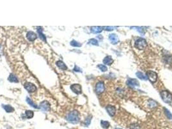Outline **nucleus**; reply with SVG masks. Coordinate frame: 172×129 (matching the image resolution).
<instances>
[{
    "label": "nucleus",
    "mask_w": 172,
    "mask_h": 129,
    "mask_svg": "<svg viewBox=\"0 0 172 129\" xmlns=\"http://www.w3.org/2000/svg\"><path fill=\"white\" fill-rule=\"evenodd\" d=\"M66 119L69 123H78V122L80 121V115H79V113L76 110L71 111V112L67 114V116H66Z\"/></svg>",
    "instance_id": "1"
},
{
    "label": "nucleus",
    "mask_w": 172,
    "mask_h": 129,
    "mask_svg": "<svg viewBox=\"0 0 172 129\" xmlns=\"http://www.w3.org/2000/svg\"><path fill=\"white\" fill-rule=\"evenodd\" d=\"M161 96L162 100L166 103H169L172 101V95L168 90H163L161 92Z\"/></svg>",
    "instance_id": "2"
},
{
    "label": "nucleus",
    "mask_w": 172,
    "mask_h": 129,
    "mask_svg": "<svg viewBox=\"0 0 172 129\" xmlns=\"http://www.w3.org/2000/svg\"><path fill=\"white\" fill-rule=\"evenodd\" d=\"M135 47L138 50H143L147 47V42L144 39L139 38L135 41Z\"/></svg>",
    "instance_id": "3"
},
{
    "label": "nucleus",
    "mask_w": 172,
    "mask_h": 129,
    "mask_svg": "<svg viewBox=\"0 0 172 129\" xmlns=\"http://www.w3.org/2000/svg\"><path fill=\"white\" fill-rule=\"evenodd\" d=\"M146 76L151 83H155L157 79V74L153 71H148L146 72Z\"/></svg>",
    "instance_id": "4"
},
{
    "label": "nucleus",
    "mask_w": 172,
    "mask_h": 129,
    "mask_svg": "<svg viewBox=\"0 0 172 129\" xmlns=\"http://www.w3.org/2000/svg\"><path fill=\"white\" fill-rule=\"evenodd\" d=\"M24 87L27 91L29 92H30V93L34 92L37 90L36 86L34 84L32 83H30V82H26L24 84Z\"/></svg>",
    "instance_id": "5"
},
{
    "label": "nucleus",
    "mask_w": 172,
    "mask_h": 129,
    "mask_svg": "<svg viewBox=\"0 0 172 129\" xmlns=\"http://www.w3.org/2000/svg\"><path fill=\"white\" fill-rule=\"evenodd\" d=\"M95 90L98 94H102V92L105 90V86H104V83L102 81H99L98 83H97L96 85V87H95Z\"/></svg>",
    "instance_id": "6"
},
{
    "label": "nucleus",
    "mask_w": 172,
    "mask_h": 129,
    "mask_svg": "<svg viewBox=\"0 0 172 129\" xmlns=\"http://www.w3.org/2000/svg\"><path fill=\"white\" fill-rule=\"evenodd\" d=\"M71 90L76 94H80L82 93V86L79 84H74L71 86Z\"/></svg>",
    "instance_id": "7"
},
{
    "label": "nucleus",
    "mask_w": 172,
    "mask_h": 129,
    "mask_svg": "<svg viewBox=\"0 0 172 129\" xmlns=\"http://www.w3.org/2000/svg\"><path fill=\"white\" fill-rule=\"evenodd\" d=\"M40 107L43 111H49L51 109V105L50 103L47 101H43L40 103Z\"/></svg>",
    "instance_id": "8"
},
{
    "label": "nucleus",
    "mask_w": 172,
    "mask_h": 129,
    "mask_svg": "<svg viewBox=\"0 0 172 129\" xmlns=\"http://www.w3.org/2000/svg\"><path fill=\"white\" fill-rule=\"evenodd\" d=\"M126 84L127 85H128L129 86H131V87L139 86V85H140L139 82L138 81V80L135 79H127Z\"/></svg>",
    "instance_id": "9"
},
{
    "label": "nucleus",
    "mask_w": 172,
    "mask_h": 129,
    "mask_svg": "<svg viewBox=\"0 0 172 129\" xmlns=\"http://www.w3.org/2000/svg\"><path fill=\"white\" fill-rule=\"evenodd\" d=\"M105 109L108 112V114L111 116V117H113L115 116L116 112V108L115 107H113L112 105H108L106 107H105Z\"/></svg>",
    "instance_id": "10"
},
{
    "label": "nucleus",
    "mask_w": 172,
    "mask_h": 129,
    "mask_svg": "<svg viewBox=\"0 0 172 129\" xmlns=\"http://www.w3.org/2000/svg\"><path fill=\"white\" fill-rule=\"evenodd\" d=\"M27 39L30 41H34L37 38V35L36 34H35L34 32L32 31H29L27 33V35H26Z\"/></svg>",
    "instance_id": "11"
},
{
    "label": "nucleus",
    "mask_w": 172,
    "mask_h": 129,
    "mask_svg": "<svg viewBox=\"0 0 172 129\" xmlns=\"http://www.w3.org/2000/svg\"><path fill=\"white\" fill-rule=\"evenodd\" d=\"M109 39L111 43L113 44V45L116 44L118 42V41H119L118 40V36H117V35H116L115 34H109Z\"/></svg>",
    "instance_id": "12"
},
{
    "label": "nucleus",
    "mask_w": 172,
    "mask_h": 129,
    "mask_svg": "<svg viewBox=\"0 0 172 129\" xmlns=\"http://www.w3.org/2000/svg\"><path fill=\"white\" fill-rule=\"evenodd\" d=\"M146 105L148 108H154L157 107V103L155 102L154 100H148L146 103Z\"/></svg>",
    "instance_id": "13"
},
{
    "label": "nucleus",
    "mask_w": 172,
    "mask_h": 129,
    "mask_svg": "<svg viewBox=\"0 0 172 129\" xmlns=\"http://www.w3.org/2000/svg\"><path fill=\"white\" fill-rule=\"evenodd\" d=\"M103 30L102 27H91V32L93 34H98Z\"/></svg>",
    "instance_id": "14"
},
{
    "label": "nucleus",
    "mask_w": 172,
    "mask_h": 129,
    "mask_svg": "<svg viewBox=\"0 0 172 129\" xmlns=\"http://www.w3.org/2000/svg\"><path fill=\"white\" fill-rule=\"evenodd\" d=\"M56 65L58 67L61 69V70H67V67L65 65L64 62L62 61H58L56 62Z\"/></svg>",
    "instance_id": "15"
},
{
    "label": "nucleus",
    "mask_w": 172,
    "mask_h": 129,
    "mask_svg": "<svg viewBox=\"0 0 172 129\" xmlns=\"http://www.w3.org/2000/svg\"><path fill=\"white\" fill-rule=\"evenodd\" d=\"M113 59H112V57L111 56H106L103 60V63L105 64H108V65H111V64L113 63Z\"/></svg>",
    "instance_id": "16"
},
{
    "label": "nucleus",
    "mask_w": 172,
    "mask_h": 129,
    "mask_svg": "<svg viewBox=\"0 0 172 129\" xmlns=\"http://www.w3.org/2000/svg\"><path fill=\"white\" fill-rule=\"evenodd\" d=\"M8 80L10 82H13V83H18V81H19L17 77L14 74H10V75L8 76Z\"/></svg>",
    "instance_id": "17"
},
{
    "label": "nucleus",
    "mask_w": 172,
    "mask_h": 129,
    "mask_svg": "<svg viewBox=\"0 0 172 129\" xmlns=\"http://www.w3.org/2000/svg\"><path fill=\"white\" fill-rule=\"evenodd\" d=\"M3 108L5 109V110L7 112H12L14 111V108L12 106H11V105H3Z\"/></svg>",
    "instance_id": "18"
},
{
    "label": "nucleus",
    "mask_w": 172,
    "mask_h": 129,
    "mask_svg": "<svg viewBox=\"0 0 172 129\" xmlns=\"http://www.w3.org/2000/svg\"><path fill=\"white\" fill-rule=\"evenodd\" d=\"M136 75L138 78L140 79L141 80H147L148 79V78H147V76L146 75H144L142 72H137L136 73Z\"/></svg>",
    "instance_id": "19"
},
{
    "label": "nucleus",
    "mask_w": 172,
    "mask_h": 129,
    "mask_svg": "<svg viewBox=\"0 0 172 129\" xmlns=\"http://www.w3.org/2000/svg\"><path fill=\"white\" fill-rule=\"evenodd\" d=\"M100 125H101V126L103 129H108L110 126V123L108 121H103V120H102L100 122Z\"/></svg>",
    "instance_id": "20"
},
{
    "label": "nucleus",
    "mask_w": 172,
    "mask_h": 129,
    "mask_svg": "<svg viewBox=\"0 0 172 129\" xmlns=\"http://www.w3.org/2000/svg\"><path fill=\"white\" fill-rule=\"evenodd\" d=\"M25 116L28 119L32 118L34 116V112L32 110H27V111H25Z\"/></svg>",
    "instance_id": "21"
},
{
    "label": "nucleus",
    "mask_w": 172,
    "mask_h": 129,
    "mask_svg": "<svg viewBox=\"0 0 172 129\" xmlns=\"http://www.w3.org/2000/svg\"><path fill=\"white\" fill-rule=\"evenodd\" d=\"M26 100H27V103H28V104H29V105H30L31 107H32L33 108H38V107H37V105H36L35 103L33 102L32 100L30 99L29 97H27V99H26Z\"/></svg>",
    "instance_id": "22"
},
{
    "label": "nucleus",
    "mask_w": 172,
    "mask_h": 129,
    "mask_svg": "<svg viewBox=\"0 0 172 129\" xmlns=\"http://www.w3.org/2000/svg\"><path fill=\"white\" fill-rule=\"evenodd\" d=\"M38 34H39V36H40V38L42 39L43 41H46V37H45V36L43 34V32H42V29H41L40 30H39L38 29Z\"/></svg>",
    "instance_id": "23"
},
{
    "label": "nucleus",
    "mask_w": 172,
    "mask_h": 129,
    "mask_svg": "<svg viewBox=\"0 0 172 129\" xmlns=\"http://www.w3.org/2000/svg\"><path fill=\"white\" fill-rule=\"evenodd\" d=\"M71 45L73 46V47H80L82 46V44L80 43L78 41H76L75 40H73L72 41H71Z\"/></svg>",
    "instance_id": "24"
},
{
    "label": "nucleus",
    "mask_w": 172,
    "mask_h": 129,
    "mask_svg": "<svg viewBox=\"0 0 172 129\" xmlns=\"http://www.w3.org/2000/svg\"><path fill=\"white\" fill-rule=\"evenodd\" d=\"M88 43L89 44H91L93 45L98 46V41L96 39H89Z\"/></svg>",
    "instance_id": "25"
},
{
    "label": "nucleus",
    "mask_w": 172,
    "mask_h": 129,
    "mask_svg": "<svg viewBox=\"0 0 172 129\" xmlns=\"http://www.w3.org/2000/svg\"><path fill=\"white\" fill-rule=\"evenodd\" d=\"M97 67L100 68V70H101L102 72H106L107 70H108V68L106 67L105 65H104V64H98L97 66Z\"/></svg>",
    "instance_id": "26"
},
{
    "label": "nucleus",
    "mask_w": 172,
    "mask_h": 129,
    "mask_svg": "<svg viewBox=\"0 0 172 129\" xmlns=\"http://www.w3.org/2000/svg\"><path fill=\"white\" fill-rule=\"evenodd\" d=\"M164 112H165V114H166V115L167 116V117H168V118L169 119H172V114H171V113H170V112H169V110H168V109L165 108H164Z\"/></svg>",
    "instance_id": "27"
},
{
    "label": "nucleus",
    "mask_w": 172,
    "mask_h": 129,
    "mask_svg": "<svg viewBox=\"0 0 172 129\" xmlns=\"http://www.w3.org/2000/svg\"><path fill=\"white\" fill-rule=\"evenodd\" d=\"M135 28H136V29L137 30V31L140 33V34H142V36L144 35V29H142V27H135Z\"/></svg>",
    "instance_id": "28"
},
{
    "label": "nucleus",
    "mask_w": 172,
    "mask_h": 129,
    "mask_svg": "<svg viewBox=\"0 0 172 129\" xmlns=\"http://www.w3.org/2000/svg\"><path fill=\"white\" fill-rule=\"evenodd\" d=\"M130 129H140V126L137 123H133L131 124L130 126H129Z\"/></svg>",
    "instance_id": "29"
},
{
    "label": "nucleus",
    "mask_w": 172,
    "mask_h": 129,
    "mask_svg": "<svg viewBox=\"0 0 172 129\" xmlns=\"http://www.w3.org/2000/svg\"><path fill=\"white\" fill-rule=\"evenodd\" d=\"M91 119H92L91 116L87 117V118L86 119V120L85 121V125H86V126H88L89 124H90V123H91Z\"/></svg>",
    "instance_id": "30"
},
{
    "label": "nucleus",
    "mask_w": 172,
    "mask_h": 129,
    "mask_svg": "<svg viewBox=\"0 0 172 129\" xmlns=\"http://www.w3.org/2000/svg\"><path fill=\"white\" fill-rule=\"evenodd\" d=\"M104 29H105V30H107V31H112V30H113L115 29L116 27H109V26H108V27H104Z\"/></svg>",
    "instance_id": "31"
},
{
    "label": "nucleus",
    "mask_w": 172,
    "mask_h": 129,
    "mask_svg": "<svg viewBox=\"0 0 172 129\" xmlns=\"http://www.w3.org/2000/svg\"><path fill=\"white\" fill-rule=\"evenodd\" d=\"M74 71H75V72H82V70H81V68H79L77 66V65H75V67L74 68Z\"/></svg>",
    "instance_id": "32"
},
{
    "label": "nucleus",
    "mask_w": 172,
    "mask_h": 129,
    "mask_svg": "<svg viewBox=\"0 0 172 129\" xmlns=\"http://www.w3.org/2000/svg\"><path fill=\"white\" fill-rule=\"evenodd\" d=\"M119 129V128H116V129Z\"/></svg>",
    "instance_id": "33"
}]
</instances>
